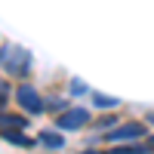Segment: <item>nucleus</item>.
<instances>
[{"mask_svg":"<svg viewBox=\"0 0 154 154\" xmlns=\"http://www.w3.org/2000/svg\"><path fill=\"white\" fill-rule=\"evenodd\" d=\"M3 139L6 142H12V145H19V148H34L40 139H28L22 130H3Z\"/></svg>","mask_w":154,"mask_h":154,"instance_id":"5","label":"nucleus"},{"mask_svg":"<svg viewBox=\"0 0 154 154\" xmlns=\"http://www.w3.org/2000/svg\"><path fill=\"white\" fill-rule=\"evenodd\" d=\"M89 123V111L86 108H68L65 114L56 117V126L59 130H80V126Z\"/></svg>","mask_w":154,"mask_h":154,"instance_id":"4","label":"nucleus"},{"mask_svg":"<svg viewBox=\"0 0 154 154\" xmlns=\"http://www.w3.org/2000/svg\"><path fill=\"white\" fill-rule=\"evenodd\" d=\"M40 145H46V148H53V151H59V148H65V139H62V133L59 130H43L40 136Z\"/></svg>","mask_w":154,"mask_h":154,"instance_id":"6","label":"nucleus"},{"mask_svg":"<svg viewBox=\"0 0 154 154\" xmlns=\"http://www.w3.org/2000/svg\"><path fill=\"white\" fill-rule=\"evenodd\" d=\"M111 123H114V117H102V120H99V126H102V130H108Z\"/></svg>","mask_w":154,"mask_h":154,"instance_id":"11","label":"nucleus"},{"mask_svg":"<svg viewBox=\"0 0 154 154\" xmlns=\"http://www.w3.org/2000/svg\"><path fill=\"white\" fill-rule=\"evenodd\" d=\"M34 68V56L19 43H3L0 46V71H6L12 77H28Z\"/></svg>","mask_w":154,"mask_h":154,"instance_id":"1","label":"nucleus"},{"mask_svg":"<svg viewBox=\"0 0 154 154\" xmlns=\"http://www.w3.org/2000/svg\"><path fill=\"white\" fill-rule=\"evenodd\" d=\"M80 154H105V151H80Z\"/></svg>","mask_w":154,"mask_h":154,"instance_id":"13","label":"nucleus"},{"mask_svg":"<svg viewBox=\"0 0 154 154\" xmlns=\"http://www.w3.org/2000/svg\"><path fill=\"white\" fill-rule=\"evenodd\" d=\"M16 99H19V105H22V111L25 114H43V108H46V102L40 99V93L31 86V83H22V86H16Z\"/></svg>","mask_w":154,"mask_h":154,"instance_id":"2","label":"nucleus"},{"mask_svg":"<svg viewBox=\"0 0 154 154\" xmlns=\"http://www.w3.org/2000/svg\"><path fill=\"white\" fill-rule=\"evenodd\" d=\"M68 93H71V96H83V93H89V89H86L83 80H71V83H68Z\"/></svg>","mask_w":154,"mask_h":154,"instance_id":"9","label":"nucleus"},{"mask_svg":"<svg viewBox=\"0 0 154 154\" xmlns=\"http://www.w3.org/2000/svg\"><path fill=\"white\" fill-rule=\"evenodd\" d=\"M0 126L3 130H25L28 117H16V114H0Z\"/></svg>","mask_w":154,"mask_h":154,"instance_id":"7","label":"nucleus"},{"mask_svg":"<svg viewBox=\"0 0 154 154\" xmlns=\"http://www.w3.org/2000/svg\"><path fill=\"white\" fill-rule=\"evenodd\" d=\"M148 126H154V114H148Z\"/></svg>","mask_w":154,"mask_h":154,"instance_id":"12","label":"nucleus"},{"mask_svg":"<svg viewBox=\"0 0 154 154\" xmlns=\"http://www.w3.org/2000/svg\"><path fill=\"white\" fill-rule=\"evenodd\" d=\"M93 102H96L99 108H117V105H120V99H114V96H102V93H96Z\"/></svg>","mask_w":154,"mask_h":154,"instance_id":"8","label":"nucleus"},{"mask_svg":"<svg viewBox=\"0 0 154 154\" xmlns=\"http://www.w3.org/2000/svg\"><path fill=\"white\" fill-rule=\"evenodd\" d=\"M6 96H9V86H6V80H0V105L6 102Z\"/></svg>","mask_w":154,"mask_h":154,"instance_id":"10","label":"nucleus"},{"mask_svg":"<svg viewBox=\"0 0 154 154\" xmlns=\"http://www.w3.org/2000/svg\"><path fill=\"white\" fill-rule=\"evenodd\" d=\"M136 139H145V123H123V126H117V130H108V136H105V142H111V145H130V142H136Z\"/></svg>","mask_w":154,"mask_h":154,"instance_id":"3","label":"nucleus"},{"mask_svg":"<svg viewBox=\"0 0 154 154\" xmlns=\"http://www.w3.org/2000/svg\"><path fill=\"white\" fill-rule=\"evenodd\" d=\"M151 145H154V139H151Z\"/></svg>","mask_w":154,"mask_h":154,"instance_id":"14","label":"nucleus"}]
</instances>
